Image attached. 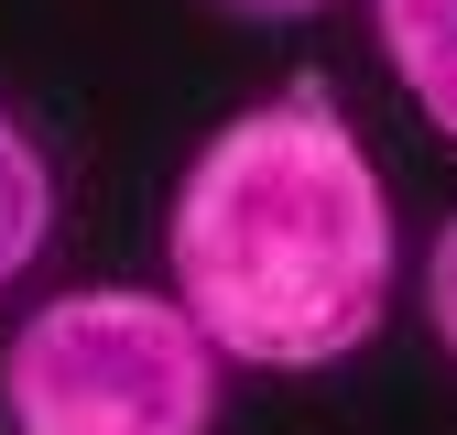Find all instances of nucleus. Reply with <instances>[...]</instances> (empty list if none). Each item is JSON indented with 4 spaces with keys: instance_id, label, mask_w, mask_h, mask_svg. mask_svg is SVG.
Segmentation results:
<instances>
[{
    "instance_id": "obj_1",
    "label": "nucleus",
    "mask_w": 457,
    "mask_h": 435,
    "mask_svg": "<svg viewBox=\"0 0 457 435\" xmlns=\"http://www.w3.org/2000/svg\"><path fill=\"white\" fill-rule=\"evenodd\" d=\"M175 316L218 370H337L381 338L403 283V218L327 77L218 120L163 207Z\"/></svg>"
},
{
    "instance_id": "obj_2",
    "label": "nucleus",
    "mask_w": 457,
    "mask_h": 435,
    "mask_svg": "<svg viewBox=\"0 0 457 435\" xmlns=\"http://www.w3.org/2000/svg\"><path fill=\"white\" fill-rule=\"evenodd\" d=\"M218 349L142 283H66L0 338V435H218Z\"/></svg>"
},
{
    "instance_id": "obj_3",
    "label": "nucleus",
    "mask_w": 457,
    "mask_h": 435,
    "mask_svg": "<svg viewBox=\"0 0 457 435\" xmlns=\"http://www.w3.org/2000/svg\"><path fill=\"white\" fill-rule=\"evenodd\" d=\"M370 33L403 98L425 109V131L457 142V0H370Z\"/></svg>"
},
{
    "instance_id": "obj_4",
    "label": "nucleus",
    "mask_w": 457,
    "mask_h": 435,
    "mask_svg": "<svg viewBox=\"0 0 457 435\" xmlns=\"http://www.w3.org/2000/svg\"><path fill=\"white\" fill-rule=\"evenodd\" d=\"M44 250H54V163L22 109H0V294H22Z\"/></svg>"
},
{
    "instance_id": "obj_5",
    "label": "nucleus",
    "mask_w": 457,
    "mask_h": 435,
    "mask_svg": "<svg viewBox=\"0 0 457 435\" xmlns=\"http://www.w3.org/2000/svg\"><path fill=\"white\" fill-rule=\"evenodd\" d=\"M425 338L457 359V218H446L436 250H425Z\"/></svg>"
},
{
    "instance_id": "obj_6",
    "label": "nucleus",
    "mask_w": 457,
    "mask_h": 435,
    "mask_svg": "<svg viewBox=\"0 0 457 435\" xmlns=\"http://www.w3.org/2000/svg\"><path fill=\"white\" fill-rule=\"evenodd\" d=\"M218 12H240V22H316V12H337V0H218Z\"/></svg>"
}]
</instances>
